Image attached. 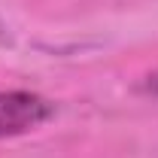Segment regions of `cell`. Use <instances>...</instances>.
<instances>
[{
    "label": "cell",
    "mask_w": 158,
    "mask_h": 158,
    "mask_svg": "<svg viewBox=\"0 0 158 158\" xmlns=\"http://www.w3.org/2000/svg\"><path fill=\"white\" fill-rule=\"evenodd\" d=\"M55 116V103L34 91H0V140L37 131Z\"/></svg>",
    "instance_id": "cell-1"
},
{
    "label": "cell",
    "mask_w": 158,
    "mask_h": 158,
    "mask_svg": "<svg viewBox=\"0 0 158 158\" xmlns=\"http://www.w3.org/2000/svg\"><path fill=\"white\" fill-rule=\"evenodd\" d=\"M143 88H146L149 94H158V70H155V73H149V76H146V82H143Z\"/></svg>",
    "instance_id": "cell-2"
}]
</instances>
